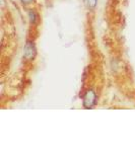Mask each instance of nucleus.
<instances>
[{
	"label": "nucleus",
	"mask_w": 135,
	"mask_h": 152,
	"mask_svg": "<svg viewBox=\"0 0 135 152\" xmlns=\"http://www.w3.org/2000/svg\"><path fill=\"white\" fill-rule=\"evenodd\" d=\"M95 94L92 91V90H90V91H87V94H85L84 96V105L85 107H92V104L95 102Z\"/></svg>",
	"instance_id": "obj_1"
},
{
	"label": "nucleus",
	"mask_w": 135,
	"mask_h": 152,
	"mask_svg": "<svg viewBox=\"0 0 135 152\" xmlns=\"http://www.w3.org/2000/svg\"><path fill=\"white\" fill-rule=\"evenodd\" d=\"M21 1L23 2V3H26V4H28V3H31L33 0H21Z\"/></svg>",
	"instance_id": "obj_2"
}]
</instances>
